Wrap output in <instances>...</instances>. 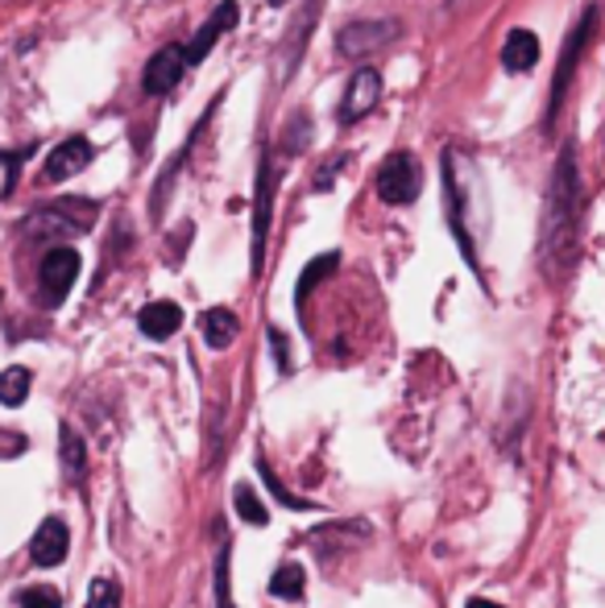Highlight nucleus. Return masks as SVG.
<instances>
[{
	"label": "nucleus",
	"instance_id": "obj_10",
	"mask_svg": "<svg viewBox=\"0 0 605 608\" xmlns=\"http://www.w3.org/2000/svg\"><path fill=\"white\" fill-rule=\"evenodd\" d=\"M240 21V4L237 0H221V4H216V9H212V17H207L204 21V30L195 33L192 42H187V66H199L207 59V54H212V47H216V42H221L224 33L233 30V25H237Z\"/></svg>",
	"mask_w": 605,
	"mask_h": 608
},
{
	"label": "nucleus",
	"instance_id": "obj_5",
	"mask_svg": "<svg viewBox=\"0 0 605 608\" xmlns=\"http://www.w3.org/2000/svg\"><path fill=\"white\" fill-rule=\"evenodd\" d=\"M92 224H96V203L92 199H59L30 219V228L38 236H71V233L80 236Z\"/></svg>",
	"mask_w": 605,
	"mask_h": 608
},
{
	"label": "nucleus",
	"instance_id": "obj_27",
	"mask_svg": "<svg viewBox=\"0 0 605 608\" xmlns=\"http://www.w3.org/2000/svg\"><path fill=\"white\" fill-rule=\"evenodd\" d=\"M340 171H345V157H336V162H328V166H324V171L316 174V190H328V187H332V178H336Z\"/></svg>",
	"mask_w": 605,
	"mask_h": 608
},
{
	"label": "nucleus",
	"instance_id": "obj_26",
	"mask_svg": "<svg viewBox=\"0 0 605 608\" xmlns=\"http://www.w3.org/2000/svg\"><path fill=\"white\" fill-rule=\"evenodd\" d=\"M262 481H266V488H270L274 497L283 501L287 509H316V501H307V497H295V493H287V484L278 481V476H274V472L266 468V464H262Z\"/></svg>",
	"mask_w": 605,
	"mask_h": 608
},
{
	"label": "nucleus",
	"instance_id": "obj_12",
	"mask_svg": "<svg viewBox=\"0 0 605 608\" xmlns=\"http://www.w3.org/2000/svg\"><path fill=\"white\" fill-rule=\"evenodd\" d=\"M444 203H448V224H452V236L461 245L464 261H473V240L464 233V190L457 187V154L444 157Z\"/></svg>",
	"mask_w": 605,
	"mask_h": 608
},
{
	"label": "nucleus",
	"instance_id": "obj_25",
	"mask_svg": "<svg viewBox=\"0 0 605 608\" xmlns=\"http://www.w3.org/2000/svg\"><path fill=\"white\" fill-rule=\"evenodd\" d=\"M228 559H233V550H228V543H221V550H216V608H233V592H228Z\"/></svg>",
	"mask_w": 605,
	"mask_h": 608
},
{
	"label": "nucleus",
	"instance_id": "obj_11",
	"mask_svg": "<svg viewBox=\"0 0 605 608\" xmlns=\"http://www.w3.org/2000/svg\"><path fill=\"white\" fill-rule=\"evenodd\" d=\"M88 162H92V141L88 137H66V141H59V145L50 150L47 166H42V178H47V183H66L71 174L88 171Z\"/></svg>",
	"mask_w": 605,
	"mask_h": 608
},
{
	"label": "nucleus",
	"instance_id": "obj_29",
	"mask_svg": "<svg viewBox=\"0 0 605 608\" xmlns=\"http://www.w3.org/2000/svg\"><path fill=\"white\" fill-rule=\"evenodd\" d=\"M266 4H274V9H278V4H287V0H266Z\"/></svg>",
	"mask_w": 605,
	"mask_h": 608
},
{
	"label": "nucleus",
	"instance_id": "obj_3",
	"mask_svg": "<svg viewBox=\"0 0 605 608\" xmlns=\"http://www.w3.org/2000/svg\"><path fill=\"white\" fill-rule=\"evenodd\" d=\"M593 21H597V4H589V9L581 13V21H576L573 33L564 38V47H560V63H556V75H552V109H547V125H552V121L560 116V109H564V95H568V83H573V75H576V59H581V50H585V42H589Z\"/></svg>",
	"mask_w": 605,
	"mask_h": 608
},
{
	"label": "nucleus",
	"instance_id": "obj_17",
	"mask_svg": "<svg viewBox=\"0 0 605 608\" xmlns=\"http://www.w3.org/2000/svg\"><path fill=\"white\" fill-rule=\"evenodd\" d=\"M199 331H204V340H207V348H228V343L237 340V331H240V323H237V315L228 311V307H212V311H204V319H199Z\"/></svg>",
	"mask_w": 605,
	"mask_h": 608
},
{
	"label": "nucleus",
	"instance_id": "obj_24",
	"mask_svg": "<svg viewBox=\"0 0 605 608\" xmlns=\"http://www.w3.org/2000/svg\"><path fill=\"white\" fill-rule=\"evenodd\" d=\"M121 605V584L109 576L92 579V596H88V608H116Z\"/></svg>",
	"mask_w": 605,
	"mask_h": 608
},
{
	"label": "nucleus",
	"instance_id": "obj_4",
	"mask_svg": "<svg viewBox=\"0 0 605 608\" xmlns=\"http://www.w3.org/2000/svg\"><path fill=\"white\" fill-rule=\"evenodd\" d=\"M274 187H278V166H274L270 154H266L262 166H257V183H254V245H249L254 278H262V269H266V236H270V219H274Z\"/></svg>",
	"mask_w": 605,
	"mask_h": 608
},
{
	"label": "nucleus",
	"instance_id": "obj_22",
	"mask_svg": "<svg viewBox=\"0 0 605 608\" xmlns=\"http://www.w3.org/2000/svg\"><path fill=\"white\" fill-rule=\"evenodd\" d=\"M233 505H237V514L245 517L249 526H266V522H270L266 505L257 501V493L249 488V484H237V488H233Z\"/></svg>",
	"mask_w": 605,
	"mask_h": 608
},
{
	"label": "nucleus",
	"instance_id": "obj_21",
	"mask_svg": "<svg viewBox=\"0 0 605 608\" xmlns=\"http://www.w3.org/2000/svg\"><path fill=\"white\" fill-rule=\"evenodd\" d=\"M336 266H340V253H324V257H316L311 266L302 269V278H299V286H295V298H299V307H302V298L316 290L319 281L328 278V274H336Z\"/></svg>",
	"mask_w": 605,
	"mask_h": 608
},
{
	"label": "nucleus",
	"instance_id": "obj_30",
	"mask_svg": "<svg viewBox=\"0 0 605 608\" xmlns=\"http://www.w3.org/2000/svg\"><path fill=\"white\" fill-rule=\"evenodd\" d=\"M0 302H4V295H0Z\"/></svg>",
	"mask_w": 605,
	"mask_h": 608
},
{
	"label": "nucleus",
	"instance_id": "obj_20",
	"mask_svg": "<svg viewBox=\"0 0 605 608\" xmlns=\"http://www.w3.org/2000/svg\"><path fill=\"white\" fill-rule=\"evenodd\" d=\"M302 588H307V576H302L299 563H283L270 579V592L278 596V600H299Z\"/></svg>",
	"mask_w": 605,
	"mask_h": 608
},
{
	"label": "nucleus",
	"instance_id": "obj_15",
	"mask_svg": "<svg viewBox=\"0 0 605 608\" xmlns=\"http://www.w3.org/2000/svg\"><path fill=\"white\" fill-rule=\"evenodd\" d=\"M137 328L150 340H171L178 328H183V307L178 302H150L142 315H137Z\"/></svg>",
	"mask_w": 605,
	"mask_h": 608
},
{
	"label": "nucleus",
	"instance_id": "obj_13",
	"mask_svg": "<svg viewBox=\"0 0 605 608\" xmlns=\"http://www.w3.org/2000/svg\"><path fill=\"white\" fill-rule=\"evenodd\" d=\"M66 546H71V534H66V526L59 522V517H47L42 526H38V534H33L30 543V555L38 567H59V563L66 559Z\"/></svg>",
	"mask_w": 605,
	"mask_h": 608
},
{
	"label": "nucleus",
	"instance_id": "obj_2",
	"mask_svg": "<svg viewBox=\"0 0 605 608\" xmlns=\"http://www.w3.org/2000/svg\"><path fill=\"white\" fill-rule=\"evenodd\" d=\"M373 187H378V199L390 203V207L414 203V199H419V190H423V171H419V157H414L411 150L390 154L382 166H378Z\"/></svg>",
	"mask_w": 605,
	"mask_h": 608
},
{
	"label": "nucleus",
	"instance_id": "obj_19",
	"mask_svg": "<svg viewBox=\"0 0 605 608\" xmlns=\"http://www.w3.org/2000/svg\"><path fill=\"white\" fill-rule=\"evenodd\" d=\"M30 385L33 377L30 369H21V364H13V369H4L0 373V405H9V410H17V405L30 398Z\"/></svg>",
	"mask_w": 605,
	"mask_h": 608
},
{
	"label": "nucleus",
	"instance_id": "obj_14",
	"mask_svg": "<svg viewBox=\"0 0 605 608\" xmlns=\"http://www.w3.org/2000/svg\"><path fill=\"white\" fill-rule=\"evenodd\" d=\"M535 63H540V38L531 30H510L506 42H502V66L510 75H523Z\"/></svg>",
	"mask_w": 605,
	"mask_h": 608
},
{
	"label": "nucleus",
	"instance_id": "obj_1",
	"mask_svg": "<svg viewBox=\"0 0 605 608\" xmlns=\"http://www.w3.org/2000/svg\"><path fill=\"white\" fill-rule=\"evenodd\" d=\"M576 233H581V166L576 150L564 145L556 157V171L547 178L540 219V266L547 278H560L576 253Z\"/></svg>",
	"mask_w": 605,
	"mask_h": 608
},
{
	"label": "nucleus",
	"instance_id": "obj_16",
	"mask_svg": "<svg viewBox=\"0 0 605 608\" xmlns=\"http://www.w3.org/2000/svg\"><path fill=\"white\" fill-rule=\"evenodd\" d=\"M319 9H324V0H307V9H302V13L295 17V25H290L287 47H283V59H287V75L295 71V66H299L302 50H307V42H311V33H316Z\"/></svg>",
	"mask_w": 605,
	"mask_h": 608
},
{
	"label": "nucleus",
	"instance_id": "obj_28",
	"mask_svg": "<svg viewBox=\"0 0 605 608\" xmlns=\"http://www.w3.org/2000/svg\"><path fill=\"white\" fill-rule=\"evenodd\" d=\"M464 608H502V605H494V600H485V596H478V600H469Z\"/></svg>",
	"mask_w": 605,
	"mask_h": 608
},
{
	"label": "nucleus",
	"instance_id": "obj_18",
	"mask_svg": "<svg viewBox=\"0 0 605 608\" xmlns=\"http://www.w3.org/2000/svg\"><path fill=\"white\" fill-rule=\"evenodd\" d=\"M59 452H63V472L66 481L83 484V472H88V452H83V439L71 431V426H63V439H59Z\"/></svg>",
	"mask_w": 605,
	"mask_h": 608
},
{
	"label": "nucleus",
	"instance_id": "obj_6",
	"mask_svg": "<svg viewBox=\"0 0 605 608\" xmlns=\"http://www.w3.org/2000/svg\"><path fill=\"white\" fill-rule=\"evenodd\" d=\"M394 38H399V25H394V21H349L345 30L336 33V50H340V59L361 63V59L378 54L382 47H390Z\"/></svg>",
	"mask_w": 605,
	"mask_h": 608
},
{
	"label": "nucleus",
	"instance_id": "obj_23",
	"mask_svg": "<svg viewBox=\"0 0 605 608\" xmlns=\"http://www.w3.org/2000/svg\"><path fill=\"white\" fill-rule=\"evenodd\" d=\"M17 608H63V596L54 592L50 584H33V588L17 596Z\"/></svg>",
	"mask_w": 605,
	"mask_h": 608
},
{
	"label": "nucleus",
	"instance_id": "obj_8",
	"mask_svg": "<svg viewBox=\"0 0 605 608\" xmlns=\"http://www.w3.org/2000/svg\"><path fill=\"white\" fill-rule=\"evenodd\" d=\"M378 100H382V75H378L373 66H357L349 79V87H345V95H340V112H336L340 125H352V121L369 116Z\"/></svg>",
	"mask_w": 605,
	"mask_h": 608
},
{
	"label": "nucleus",
	"instance_id": "obj_7",
	"mask_svg": "<svg viewBox=\"0 0 605 608\" xmlns=\"http://www.w3.org/2000/svg\"><path fill=\"white\" fill-rule=\"evenodd\" d=\"M80 278V253L59 245V249H50L42 257V266H38V281H42V295H47V307H59L66 295H71V286Z\"/></svg>",
	"mask_w": 605,
	"mask_h": 608
},
{
	"label": "nucleus",
	"instance_id": "obj_9",
	"mask_svg": "<svg viewBox=\"0 0 605 608\" xmlns=\"http://www.w3.org/2000/svg\"><path fill=\"white\" fill-rule=\"evenodd\" d=\"M183 75H187V50L183 47H162L150 63H145V75H142V87L145 95H171L183 83Z\"/></svg>",
	"mask_w": 605,
	"mask_h": 608
}]
</instances>
